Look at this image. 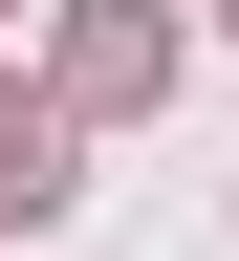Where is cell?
I'll list each match as a JSON object with an SVG mask.
<instances>
[{
	"label": "cell",
	"instance_id": "cell-1",
	"mask_svg": "<svg viewBox=\"0 0 239 261\" xmlns=\"http://www.w3.org/2000/svg\"><path fill=\"white\" fill-rule=\"evenodd\" d=\"M152 65H174V22H152V0H87V22H65V109H130Z\"/></svg>",
	"mask_w": 239,
	"mask_h": 261
},
{
	"label": "cell",
	"instance_id": "cell-2",
	"mask_svg": "<svg viewBox=\"0 0 239 261\" xmlns=\"http://www.w3.org/2000/svg\"><path fill=\"white\" fill-rule=\"evenodd\" d=\"M65 196H87L65 174V87H0V218H65Z\"/></svg>",
	"mask_w": 239,
	"mask_h": 261
},
{
	"label": "cell",
	"instance_id": "cell-3",
	"mask_svg": "<svg viewBox=\"0 0 239 261\" xmlns=\"http://www.w3.org/2000/svg\"><path fill=\"white\" fill-rule=\"evenodd\" d=\"M218 22H239V0H218Z\"/></svg>",
	"mask_w": 239,
	"mask_h": 261
}]
</instances>
